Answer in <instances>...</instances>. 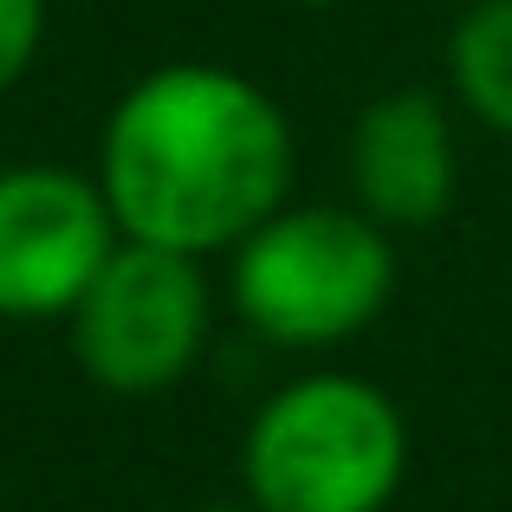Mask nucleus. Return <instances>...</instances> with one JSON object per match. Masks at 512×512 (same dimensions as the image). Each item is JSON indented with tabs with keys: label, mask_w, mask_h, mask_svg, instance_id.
<instances>
[{
	"label": "nucleus",
	"mask_w": 512,
	"mask_h": 512,
	"mask_svg": "<svg viewBox=\"0 0 512 512\" xmlns=\"http://www.w3.org/2000/svg\"><path fill=\"white\" fill-rule=\"evenodd\" d=\"M117 240L124 227L98 175L59 163H7L0 169V318L7 325L72 318Z\"/></svg>",
	"instance_id": "5"
},
{
	"label": "nucleus",
	"mask_w": 512,
	"mask_h": 512,
	"mask_svg": "<svg viewBox=\"0 0 512 512\" xmlns=\"http://www.w3.org/2000/svg\"><path fill=\"white\" fill-rule=\"evenodd\" d=\"M292 7H344V0H292Z\"/></svg>",
	"instance_id": "10"
},
{
	"label": "nucleus",
	"mask_w": 512,
	"mask_h": 512,
	"mask_svg": "<svg viewBox=\"0 0 512 512\" xmlns=\"http://www.w3.org/2000/svg\"><path fill=\"white\" fill-rule=\"evenodd\" d=\"M98 188L124 240L214 260L286 208L292 124L234 65H156L104 117Z\"/></svg>",
	"instance_id": "1"
},
{
	"label": "nucleus",
	"mask_w": 512,
	"mask_h": 512,
	"mask_svg": "<svg viewBox=\"0 0 512 512\" xmlns=\"http://www.w3.org/2000/svg\"><path fill=\"white\" fill-rule=\"evenodd\" d=\"M46 46V0H0V98L33 72Z\"/></svg>",
	"instance_id": "8"
},
{
	"label": "nucleus",
	"mask_w": 512,
	"mask_h": 512,
	"mask_svg": "<svg viewBox=\"0 0 512 512\" xmlns=\"http://www.w3.org/2000/svg\"><path fill=\"white\" fill-rule=\"evenodd\" d=\"M461 7H467V0H461Z\"/></svg>",
	"instance_id": "11"
},
{
	"label": "nucleus",
	"mask_w": 512,
	"mask_h": 512,
	"mask_svg": "<svg viewBox=\"0 0 512 512\" xmlns=\"http://www.w3.org/2000/svg\"><path fill=\"white\" fill-rule=\"evenodd\" d=\"M344 175L350 208H363L376 227H389V234L435 227L461 188V143H454L448 98L422 85H396L370 98L350 124Z\"/></svg>",
	"instance_id": "6"
},
{
	"label": "nucleus",
	"mask_w": 512,
	"mask_h": 512,
	"mask_svg": "<svg viewBox=\"0 0 512 512\" xmlns=\"http://www.w3.org/2000/svg\"><path fill=\"white\" fill-rule=\"evenodd\" d=\"M448 91L474 124L512 137V0H467L448 33Z\"/></svg>",
	"instance_id": "7"
},
{
	"label": "nucleus",
	"mask_w": 512,
	"mask_h": 512,
	"mask_svg": "<svg viewBox=\"0 0 512 512\" xmlns=\"http://www.w3.org/2000/svg\"><path fill=\"white\" fill-rule=\"evenodd\" d=\"M72 357L111 396H163L201 363L214 338V286L208 260L117 240V253L98 266L85 299L65 318Z\"/></svg>",
	"instance_id": "4"
},
{
	"label": "nucleus",
	"mask_w": 512,
	"mask_h": 512,
	"mask_svg": "<svg viewBox=\"0 0 512 512\" xmlns=\"http://www.w3.org/2000/svg\"><path fill=\"white\" fill-rule=\"evenodd\" d=\"M227 299L253 338L279 350L350 344L396 299V247L389 227L363 208L299 201L279 208L234 247Z\"/></svg>",
	"instance_id": "3"
},
{
	"label": "nucleus",
	"mask_w": 512,
	"mask_h": 512,
	"mask_svg": "<svg viewBox=\"0 0 512 512\" xmlns=\"http://www.w3.org/2000/svg\"><path fill=\"white\" fill-rule=\"evenodd\" d=\"M188 512H253V506H188Z\"/></svg>",
	"instance_id": "9"
},
{
	"label": "nucleus",
	"mask_w": 512,
	"mask_h": 512,
	"mask_svg": "<svg viewBox=\"0 0 512 512\" xmlns=\"http://www.w3.org/2000/svg\"><path fill=\"white\" fill-rule=\"evenodd\" d=\"M409 474L402 409L350 370H312L253 409L240 487L253 512H383Z\"/></svg>",
	"instance_id": "2"
}]
</instances>
